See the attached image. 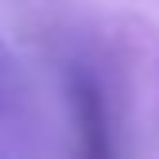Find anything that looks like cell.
I'll use <instances>...</instances> for the list:
<instances>
[{
  "instance_id": "cell-1",
  "label": "cell",
  "mask_w": 159,
  "mask_h": 159,
  "mask_svg": "<svg viewBox=\"0 0 159 159\" xmlns=\"http://www.w3.org/2000/svg\"><path fill=\"white\" fill-rule=\"evenodd\" d=\"M70 93H74V113H78V128H82L85 152L105 155L109 152V120H105V105H101V89L82 74V78H74Z\"/></svg>"
},
{
  "instance_id": "cell-2",
  "label": "cell",
  "mask_w": 159,
  "mask_h": 159,
  "mask_svg": "<svg viewBox=\"0 0 159 159\" xmlns=\"http://www.w3.org/2000/svg\"><path fill=\"white\" fill-rule=\"evenodd\" d=\"M20 93H23L20 89V66H16L12 51L0 39V128L20 113Z\"/></svg>"
}]
</instances>
